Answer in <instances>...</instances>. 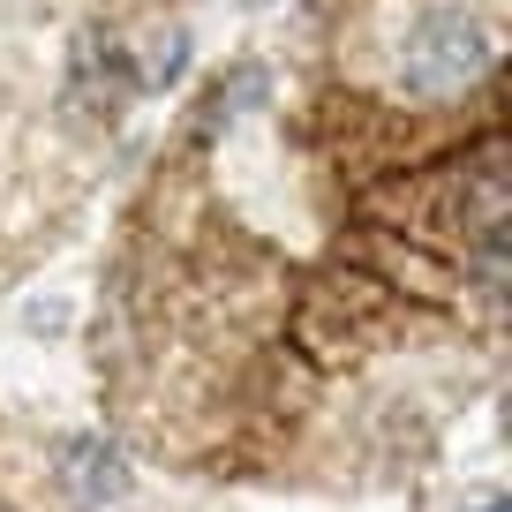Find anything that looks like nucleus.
<instances>
[{"label":"nucleus","mask_w":512,"mask_h":512,"mask_svg":"<svg viewBox=\"0 0 512 512\" xmlns=\"http://www.w3.org/2000/svg\"><path fill=\"white\" fill-rule=\"evenodd\" d=\"M128 497V460L113 437H68L61 445V505L68 512H106Z\"/></svg>","instance_id":"nucleus-3"},{"label":"nucleus","mask_w":512,"mask_h":512,"mask_svg":"<svg viewBox=\"0 0 512 512\" xmlns=\"http://www.w3.org/2000/svg\"><path fill=\"white\" fill-rule=\"evenodd\" d=\"M467 512H505V497H482V505H467Z\"/></svg>","instance_id":"nucleus-5"},{"label":"nucleus","mask_w":512,"mask_h":512,"mask_svg":"<svg viewBox=\"0 0 512 512\" xmlns=\"http://www.w3.org/2000/svg\"><path fill=\"white\" fill-rule=\"evenodd\" d=\"M136 91H144V83H136V68H128L121 38H113V31H83L76 38V68H68V106L113 121Z\"/></svg>","instance_id":"nucleus-2"},{"label":"nucleus","mask_w":512,"mask_h":512,"mask_svg":"<svg viewBox=\"0 0 512 512\" xmlns=\"http://www.w3.org/2000/svg\"><path fill=\"white\" fill-rule=\"evenodd\" d=\"M482 68H490V38H482V23L467 8L415 16V31L400 46V83L415 98H460V91L482 83Z\"/></svg>","instance_id":"nucleus-1"},{"label":"nucleus","mask_w":512,"mask_h":512,"mask_svg":"<svg viewBox=\"0 0 512 512\" xmlns=\"http://www.w3.org/2000/svg\"><path fill=\"white\" fill-rule=\"evenodd\" d=\"M264 91H272V76H264V68H234V76H226L219 83V91H211L204 98V106H196V136H211V128H226V121H234V113L241 106H264Z\"/></svg>","instance_id":"nucleus-4"}]
</instances>
